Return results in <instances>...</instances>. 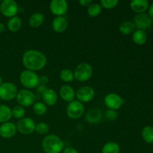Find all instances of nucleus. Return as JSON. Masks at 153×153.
<instances>
[{
    "instance_id": "nucleus-1",
    "label": "nucleus",
    "mask_w": 153,
    "mask_h": 153,
    "mask_svg": "<svg viewBox=\"0 0 153 153\" xmlns=\"http://www.w3.org/2000/svg\"><path fill=\"white\" fill-rule=\"evenodd\" d=\"M22 62L26 70L35 72L46 67L47 59L43 52L38 50L30 49L23 53Z\"/></svg>"
},
{
    "instance_id": "nucleus-2",
    "label": "nucleus",
    "mask_w": 153,
    "mask_h": 153,
    "mask_svg": "<svg viewBox=\"0 0 153 153\" xmlns=\"http://www.w3.org/2000/svg\"><path fill=\"white\" fill-rule=\"evenodd\" d=\"M42 148L46 153H61L64 149V143L56 134H49L43 139Z\"/></svg>"
},
{
    "instance_id": "nucleus-3",
    "label": "nucleus",
    "mask_w": 153,
    "mask_h": 153,
    "mask_svg": "<svg viewBox=\"0 0 153 153\" xmlns=\"http://www.w3.org/2000/svg\"><path fill=\"white\" fill-rule=\"evenodd\" d=\"M20 83L27 89H33L40 85V76L34 71L25 70L20 73Z\"/></svg>"
},
{
    "instance_id": "nucleus-4",
    "label": "nucleus",
    "mask_w": 153,
    "mask_h": 153,
    "mask_svg": "<svg viewBox=\"0 0 153 153\" xmlns=\"http://www.w3.org/2000/svg\"><path fill=\"white\" fill-rule=\"evenodd\" d=\"M74 79L81 82L90 80L93 76V68L88 63H80L76 66L74 72Z\"/></svg>"
},
{
    "instance_id": "nucleus-5",
    "label": "nucleus",
    "mask_w": 153,
    "mask_h": 153,
    "mask_svg": "<svg viewBox=\"0 0 153 153\" xmlns=\"http://www.w3.org/2000/svg\"><path fill=\"white\" fill-rule=\"evenodd\" d=\"M17 93V87L12 82H3L0 85V99L1 100L10 101L16 98Z\"/></svg>"
},
{
    "instance_id": "nucleus-6",
    "label": "nucleus",
    "mask_w": 153,
    "mask_h": 153,
    "mask_svg": "<svg viewBox=\"0 0 153 153\" xmlns=\"http://www.w3.org/2000/svg\"><path fill=\"white\" fill-rule=\"evenodd\" d=\"M16 99L17 102L19 103V105L22 107H28L34 105L36 97L34 93L30 90L23 89L18 91Z\"/></svg>"
},
{
    "instance_id": "nucleus-7",
    "label": "nucleus",
    "mask_w": 153,
    "mask_h": 153,
    "mask_svg": "<svg viewBox=\"0 0 153 153\" xmlns=\"http://www.w3.org/2000/svg\"><path fill=\"white\" fill-rule=\"evenodd\" d=\"M85 113V106L81 102L78 100L69 102L67 108V114L69 118L73 120L79 119L82 117Z\"/></svg>"
},
{
    "instance_id": "nucleus-8",
    "label": "nucleus",
    "mask_w": 153,
    "mask_h": 153,
    "mask_svg": "<svg viewBox=\"0 0 153 153\" xmlns=\"http://www.w3.org/2000/svg\"><path fill=\"white\" fill-rule=\"evenodd\" d=\"M19 11L18 4L13 0H3L0 3V12L7 17L16 16Z\"/></svg>"
},
{
    "instance_id": "nucleus-9",
    "label": "nucleus",
    "mask_w": 153,
    "mask_h": 153,
    "mask_svg": "<svg viewBox=\"0 0 153 153\" xmlns=\"http://www.w3.org/2000/svg\"><path fill=\"white\" fill-rule=\"evenodd\" d=\"M16 126V130L21 134H30L35 130L36 123L31 117H23L18 120Z\"/></svg>"
},
{
    "instance_id": "nucleus-10",
    "label": "nucleus",
    "mask_w": 153,
    "mask_h": 153,
    "mask_svg": "<svg viewBox=\"0 0 153 153\" xmlns=\"http://www.w3.org/2000/svg\"><path fill=\"white\" fill-rule=\"evenodd\" d=\"M104 103L108 109L117 111L122 107L123 105L125 103V100L119 94L110 93L105 97Z\"/></svg>"
},
{
    "instance_id": "nucleus-11",
    "label": "nucleus",
    "mask_w": 153,
    "mask_h": 153,
    "mask_svg": "<svg viewBox=\"0 0 153 153\" xmlns=\"http://www.w3.org/2000/svg\"><path fill=\"white\" fill-rule=\"evenodd\" d=\"M95 91L91 86H82L79 88L76 92V97L78 101L81 102H90L95 97Z\"/></svg>"
},
{
    "instance_id": "nucleus-12",
    "label": "nucleus",
    "mask_w": 153,
    "mask_h": 153,
    "mask_svg": "<svg viewBox=\"0 0 153 153\" xmlns=\"http://www.w3.org/2000/svg\"><path fill=\"white\" fill-rule=\"evenodd\" d=\"M52 13L57 16H63L68 10V3L66 0H52L49 3Z\"/></svg>"
},
{
    "instance_id": "nucleus-13",
    "label": "nucleus",
    "mask_w": 153,
    "mask_h": 153,
    "mask_svg": "<svg viewBox=\"0 0 153 153\" xmlns=\"http://www.w3.org/2000/svg\"><path fill=\"white\" fill-rule=\"evenodd\" d=\"M134 26L139 30H146L152 25V20L148 13H137L134 18Z\"/></svg>"
},
{
    "instance_id": "nucleus-14",
    "label": "nucleus",
    "mask_w": 153,
    "mask_h": 153,
    "mask_svg": "<svg viewBox=\"0 0 153 153\" xmlns=\"http://www.w3.org/2000/svg\"><path fill=\"white\" fill-rule=\"evenodd\" d=\"M16 126L13 123L7 122L0 126V136L3 138H11L16 134Z\"/></svg>"
},
{
    "instance_id": "nucleus-15",
    "label": "nucleus",
    "mask_w": 153,
    "mask_h": 153,
    "mask_svg": "<svg viewBox=\"0 0 153 153\" xmlns=\"http://www.w3.org/2000/svg\"><path fill=\"white\" fill-rule=\"evenodd\" d=\"M87 122L91 124H97L100 123L102 119V112L100 109L93 108L87 111L85 115Z\"/></svg>"
},
{
    "instance_id": "nucleus-16",
    "label": "nucleus",
    "mask_w": 153,
    "mask_h": 153,
    "mask_svg": "<svg viewBox=\"0 0 153 153\" xmlns=\"http://www.w3.org/2000/svg\"><path fill=\"white\" fill-rule=\"evenodd\" d=\"M43 103L49 106H52L58 102V94L56 91L51 88H47L42 94Z\"/></svg>"
},
{
    "instance_id": "nucleus-17",
    "label": "nucleus",
    "mask_w": 153,
    "mask_h": 153,
    "mask_svg": "<svg viewBox=\"0 0 153 153\" xmlns=\"http://www.w3.org/2000/svg\"><path fill=\"white\" fill-rule=\"evenodd\" d=\"M59 95L63 100L70 102L73 101L76 97V91L73 89V87L66 85L60 88Z\"/></svg>"
},
{
    "instance_id": "nucleus-18",
    "label": "nucleus",
    "mask_w": 153,
    "mask_h": 153,
    "mask_svg": "<svg viewBox=\"0 0 153 153\" xmlns=\"http://www.w3.org/2000/svg\"><path fill=\"white\" fill-rule=\"evenodd\" d=\"M68 22L64 16H56L52 22V27L57 33H63L67 30Z\"/></svg>"
},
{
    "instance_id": "nucleus-19",
    "label": "nucleus",
    "mask_w": 153,
    "mask_h": 153,
    "mask_svg": "<svg viewBox=\"0 0 153 153\" xmlns=\"http://www.w3.org/2000/svg\"><path fill=\"white\" fill-rule=\"evenodd\" d=\"M130 7L135 13H142L149 9V3L147 0H132L130 2Z\"/></svg>"
},
{
    "instance_id": "nucleus-20",
    "label": "nucleus",
    "mask_w": 153,
    "mask_h": 153,
    "mask_svg": "<svg viewBox=\"0 0 153 153\" xmlns=\"http://www.w3.org/2000/svg\"><path fill=\"white\" fill-rule=\"evenodd\" d=\"M22 25V19L17 16L10 17L7 22V27L11 32H16L21 28Z\"/></svg>"
},
{
    "instance_id": "nucleus-21",
    "label": "nucleus",
    "mask_w": 153,
    "mask_h": 153,
    "mask_svg": "<svg viewBox=\"0 0 153 153\" xmlns=\"http://www.w3.org/2000/svg\"><path fill=\"white\" fill-rule=\"evenodd\" d=\"M11 118V109L6 105H0V123L10 122Z\"/></svg>"
},
{
    "instance_id": "nucleus-22",
    "label": "nucleus",
    "mask_w": 153,
    "mask_h": 153,
    "mask_svg": "<svg viewBox=\"0 0 153 153\" xmlns=\"http://www.w3.org/2000/svg\"><path fill=\"white\" fill-rule=\"evenodd\" d=\"M132 40L135 44L143 45L147 41V34L143 30H135L133 32Z\"/></svg>"
},
{
    "instance_id": "nucleus-23",
    "label": "nucleus",
    "mask_w": 153,
    "mask_h": 153,
    "mask_svg": "<svg viewBox=\"0 0 153 153\" xmlns=\"http://www.w3.org/2000/svg\"><path fill=\"white\" fill-rule=\"evenodd\" d=\"M44 15L41 13H34L30 16L29 25L32 28H38L44 22Z\"/></svg>"
},
{
    "instance_id": "nucleus-24",
    "label": "nucleus",
    "mask_w": 153,
    "mask_h": 153,
    "mask_svg": "<svg viewBox=\"0 0 153 153\" xmlns=\"http://www.w3.org/2000/svg\"><path fill=\"white\" fill-rule=\"evenodd\" d=\"M120 147L116 142L109 141L104 144L102 148V153H120Z\"/></svg>"
},
{
    "instance_id": "nucleus-25",
    "label": "nucleus",
    "mask_w": 153,
    "mask_h": 153,
    "mask_svg": "<svg viewBox=\"0 0 153 153\" xmlns=\"http://www.w3.org/2000/svg\"><path fill=\"white\" fill-rule=\"evenodd\" d=\"M134 28H135V26H134V23L132 22H130V21L123 22L119 26L120 31L125 35H128V34L134 32Z\"/></svg>"
},
{
    "instance_id": "nucleus-26",
    "label": "nucleus",
    "mask_w": 153,
    "mask_h": 153,
    "mask_svg": "<svg viewBox=\"0 0 153 153\" xmlns=\"http://www.w3.org/2000/svg\"><path fill=\"white\" fill-rule=\"evenodd\" d=\"M141 136L143 140L147 143H153V127L151 126H147L143 128L141 132Z\"/></svg>"
},
{
    "instance_id": "nucleus-27",
    "label": "nucleus",
    "mask_w": 153,
    "mask_h": 153,
    "mask_svg": "<svg viewBox=\"0 0 153 153\" xmlns=\"http://www.w3.org/2000/svg\"><path fill=\"white\" fill-rule=\"evenodd\" d=\"M33 111L36 115L38 116H43L47 112V106L45 103L42 102H36L33 105Z\"/></svg>"
},
{
    "instance_id": "nucleus-28",
    "label": "nucleus",
    "mask_w": 153,
    "mask_h": 153,
    "mask_svg": "<svg viewBox=\"0 0 153 153\" xmlns=\"http://www.w3.org/2000/svg\"><path fill=\"white\" fill-rule=\"evenodd\" d=\"M102 6L101 4H99V3H94L90 4L88 7V14L90 16H92V17H95V16H99V15L102 12Z\"/></svg>"
},
{
    "instance_id": "nucleus-29",
    "label": "nucleus",
    "mask_w": 153,
    "mask_h": 153,
    "mask_svg": "<svg viewBox=\"0 0 153 153\" xmlns=\"http://www.w3.org/2000/svg\"><path fill=\"white\" fill-rule=\"evenodd\" d=\"M60 78L61 80L64 82H72L74 80V74L73 72L70 69H63L61 72H60Z\"/></svg>"
},
{
    "instance_id": "nucleus-30",
    "label": "nucleus",
    "mask_w": 153,
    "mask_h": 153,
    "mask_svg": "<svg viewBox=\"0 0 153 153\" xmlns=\"http://www.w3.org/2000/svg\"><path fill=\"white\" fill-rule=\"evenodd\" d=\"M11 113L13 117H14L15 119L20 120L25 117V110L22 106L16 105L11 109Z\"/></svg>"
},
{
    "instance_id": "nucleus-31",
    "label": "nucleus",
    "mask_w": 153,
    "mask_h": 153,
    "mask_svg": "<svg viewBox=\"0 0 153 153\" xmlns=\"http://www.w3.org/2000/svg\"><path fill=\"white\" fill-rule=\"evenodd\" d=\"M34 131L38 134L44 135V134H46L49 131V126L46 123H39L36 124L35 130Z\"/></svg>"
},
{
    "instance_id": "nucleus-32",
    "label": "nucleus",
    "mask_w": 153,
    "mask_h": 153,
    "mask_svg": "<svg viewBox=\"0 0 153 153\" xmlns=\"http://www.w3.org/2000/svg\"><path fill=\"white\" fill-rule=\"evenodd\" d=\"M118 4H119L118 0H101L100 1V4H101L102 7L106 9L114 8Z\"/></svg>"
},
{
    "instance_id": "nucleus-33",
    "label": "nucleus",
    "mask_w": 153,
    "mask_h": 153,
    "mask_svg": "<svg viewBox=\"0 0 153 153\" xmlns=\"http://www.w3.org/2000/svg\"><path fill=\"white\" fill-rule=\"evenodd\" d=\"M105 117L107 118L108 120L114 121L118 117V114L117 113L116 111L111 110V109H108L105 112Z\"/></svg>"
},
{
    "instance_id": "nucleus-34",
    "label": "nucleus",
    "mask_w": 153,
    "mask_h": 153,
    "mask_svg": "<svg viewBox=\"0 0 153 153\" xmlns=\"http://www.w3.org/2000/svg\"><path fill=\"white\" fill-rule=\"evenodd\" d=\"M49 82V78L47 76H40V85H46Z\"/></svg>"
},
{
    "instance_id": "nucleus-35",
    "label": "nucleus",
    "mask_w": 153,
    "mask_h": 153,
    "mask_svg": "<svg viewBox=\"0 0 153 153\" xmlns=\"http://www.w3.org/2000/svg\"><path fill=\"white\" fill-rule=\"evenodd\" d=\"M92 3V0H80L79 1V4L82 6H83V7H88Z\"/></svg>"
},
{
    "instance_id": "nucleus-36",
    "label": "nucleus",
    "mask_w": 153,
    "mask_h": 153,
    "mask_svg": "<svg viewBox=\"0 0 153 153\" xmlns=\"http://www.w3.org/2000/svg\"><path fill=\"white\" fill-rule=\"evenodd\" d=\"M63 153H79V152L75 148L67 147L63 150Z\"/></svg>"
},
{
    "instance_id": "nucleus-37",
    "label": "nucleus",
    "mask_w": 153,
    "mask_h": 153,
    "mask_svg": "<svg viewBox=\"0 0 153 153\" xmlns=\"http://www.w3.org/2000/svg\"><path fill=\"white\" fill-rule=\"evenodd\" d=\"M37 92L40 93V94H43V93L44 92L46 89H47V88L46 87V85H40V84L37 87Z\"/></svg>"
},
{
    "instance_id": "nucleus-38",
    "label": "nucleus",
    "mask_w": 153,
    "mask_h": 153,
    "mask_svg": "<svg viewBox=\"0 0 153 153\" xmlns=\"http://www.w3.org/2000/svg\"><path fill=\"white\" fill-rule=\"evenodd\" d=\"M149 13H148V14H149V16H150V18L152 19V20L153 21V3L152 4H151L150 6L149 7Z\"/></svg>"
},
{
    "instance_id": "nucleus-39",
    "label": "nucleus",
    "mask_w": 153,
    "mask_h": 153,
    "mask_svg": "<svg viewBox=\"0 0 153 153\" xmlns=\"http://www.w3.org/2000/svg\"><path fill=\"white\" fill-rule=\"evenodd\" d=\"M4 30H5V25L2 22H0V33L4 32Z\"/></svg>"
},
{
    "instance_id": "nucleus-40",
    "label": "nucleus",
    "mask_w": 153,
    "mask_h": 153,
    "mask_svg": "<svg viewBox=\"0 0 153 153\" xmlns=\"http://www.w3.org/2000/svg\"><path fill=\"white\" fill-rule=\"evenodd\" d=\"M3 83V79H2V77H1V76H0V85H1V84Z\"/></svg>"
}]
</instances>
